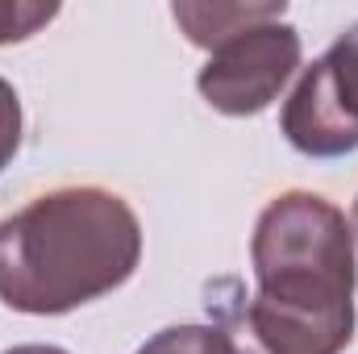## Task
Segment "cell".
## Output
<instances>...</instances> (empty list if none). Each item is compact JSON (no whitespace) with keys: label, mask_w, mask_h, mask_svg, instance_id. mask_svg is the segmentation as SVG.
<instances>
[{"label":"cell","mask_w":358,"mask_h":354,"mask_svg":"<svg viewBox=\"0 0 358 354\" xmlns=\"http://www.w3.org/2000/svg\"><path fill=\"white\" fill-rule=\"evenodd\" d=\"M21 150V100L8 80H0V171Z\"/></svg>","instance_id":"cell-8"},{"label":"cell","mask_w":358,"mask_h":354,"mask_svg":"<svg viewBox=\"0 0 358 354\" xmlns=\"http://www.w3.org/2000/svg\"><path fill=\"white\" fill-rule=\"evenodd\" d=\"M350 229H355V238H358V200H355V225Z\"/></svg>","instance_id":"cell-10"},{"label":"cell","mask_w":358,"mask_h":354,"mask_svg":"<svg viewBox=\"0 0 358 354\" xmlns=\"http://www.w3.org/2000/svg\"><path fill=\"white\" fill-rule=\"evenodd\" d=\"M142 263L138 213L108 187H55L0 221V300L63 317L117 292Z\"/></svg>","instance_id":"cell-2"},{"label":"cell","mask_w":358,"mask_h":354,"mask_svg":"<svg viewBox=\"0 0 358 354\" xmlns=\"http://www.w3.org/2000/svg\"><path fill=\"white\" fill-rule=\"evenodd\" d=\"M259 292L221 304L238 354H342L355 338V229L317 192H283L255 221Z\"/></svg>","instance_id":"cell-1"},{"label":"cell","mask_w":358,"mask_h":354,"mask_svg":"<svg viewBox=\"0 0 358 354\" xmlns=\"http://www.w3.org/2000/svg\"><path fill=\"white\" fill-rule=\"evenodd\" d=\"M279 129L308 159H342L358 150V21L300 71L283 100Z\"/></svg>","instance_id":"cell-3"},{"label":"cell","mask_w":358,"mask_h":354,"mask_svg":"<svg viewBox=\"0 0 358 354\" xmlns=\"http://www.w3.org/2000/svg\"><path fill=\"white\" fill-rule=\"evenodd\" d=\"M4 354H67V351L63 346H38L34 342V346H13V351H4Z\"/></svg>","instance_id":"cell-9"},{"label":"cell","mask_w":358,"mask_h":354,"mask_svg":"<svg viewBox=\"0 0 358 354\" xmlns=\"http://www.w3.org/2000/svg\"><path fill=\"white\" fill-rule=\"evenodd\" d=\"M138 354H238L221 325H171L159 330Z\"/></svg>","instance_id":"cell-6"},{"label":"cell","mask_w":358,"mask_h":354,"mask_svg":"<svg viewBox=\"0 0 358 354\" xmlns=\"http://www.w3.org/2000/svg\"><path fill=\"white\" fill-rule=\"evenodd\" d=\"M300 67V29L279 21H259L217 50L196 76L200 96L225 117H255L263 113Z\"/></svg>","instance_id":"cell-4"},{"label":"cell","mask_w":358,"mask_h":354,"mask_svg":"<svg viewBox=\"0 0 358 354\" xmlns=\"http://www.w3.org/2000/svg\"><path fill=\"white\" fill-rule=\"evenodd\" d=\"M59 17V4H38V0H0V46L34 38L42 25Z\"/></svg>","instance_id":"cell-7"},{"label":"cell","mask_w":358,"mask_h":354,"mask_svg":"<svg viewBox=\"0 0 358 354\" xmlns=\"http://www.w3.org/2000/svg\"><path fill=\"white\" fill-rule=\"evenodd\" d=\"M287 13L283 0H267V4H242V0H213V4H192L179 0L171 4V17L179 21V29L187 34L192 46L217 50L221 42H229L234 34L259 25V21H279Z\"/></svg>","instance_id":"cell-5"}]
</instances>
